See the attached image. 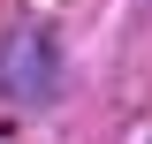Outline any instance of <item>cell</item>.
Returning a JSON list of instances; mask_svg holds the SVG:
<instances>
[{"label": "cell", "mask_w": 152, "mask_h": 144, "mask_svg": "<svg viewBox=\"0 0 152 144\" xmlns=\"http://www.w3.org/2000/svg\"><path fill=\"white\" fill-rule=\"evenodd\" d=\"M0 84L15 91V99L53 91V38H46V31H15L8 53H0Z\"/></svg>", "instance_id": "cell-1"}]
</instances>
